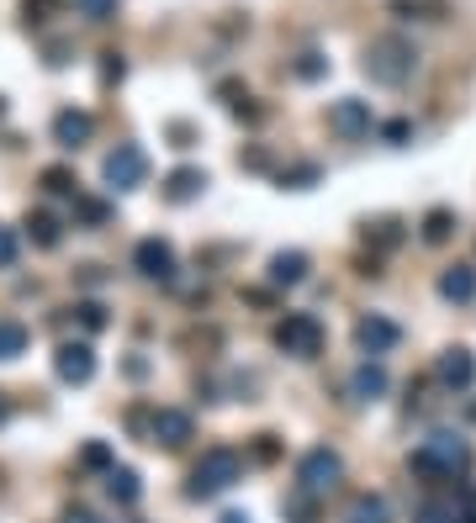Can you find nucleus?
I'll use <instances>...</instances> for the list:
<instances>
[{
	"instance_id": "f257e3e1",
	"label": "nucleus",
	"mask_w": 476,
	"mask_h": 523,
	"mask_svg": "<svg viewBox=\"0 0 476 523\" xmlns=\"http://www.w3.org/2000/svg\"><path fill=\"white\" fill-rule=\"evenodd\" d=\"M466 465H471V444H466V434H455V428H434L408 455V471L429 476V481H461Z\"/></svg>"
},
{
	"instance_id": "f03ea898",
	"label": "nucleus",
	"mask_w": 476,
	"mask_h": 523,
	"mask_svg": "<svg viewBox=\"0 0 476 523\" xmlns=\"http://www.w3.org/2000/svg\"><path fill=\"white\" fill-rule=\"evenodd\" d=\"M238 476H244V455L228 450V444H217V450H207V455L191 465V487H186V497H217V492H228Z\"/></svg>"
},
{
	"instance_id": "7ed1b4c3",
	"label": "nucleus",
	"mask_w": 476,
	"mask_h": 523,
	"mask_svg": "<svg viewBox=\"0 0 476 523\" xmlns=\"http://www.w3.org/2000/svg\"><path fill=\"white\" fill-rule=\"evenodd\" d=\"M413 64H418V53H413L408 37H397V32L376 37V43L365 48V74H371L376 85H402L413 74Z\"/></svg>"
},
{
	"instance_id": "20e7f679",
	"label": "nucleus",
	"mask_w": 476,
	"mask_h": 523,
	"mask_svg": "<svg viewBox=\"0 0 476 523\" xmlns=\"http://www.w3.org/2000/svg\"><path fill=\"white\" fill-rule=\"evenodd\" d=\"M270 339H276V349L297 354V360H318V354H323V323L313 312H286Z\"/></svg>"
},
{
	"instance_id": "39448f33",
	"label": "nucleus",
	"mask_w": 476,
	"mask_h": 523,
	"mask_svg": "<svg viewBox=\"0 0 476 523\" xmlns=\"http://www.w3.org/2000/svg\"><path fill=\"white\" fill-rule=\"evenodd\" d=\"M339 476H344V460H339V450H328V444H318V450H307L297 460V481H302V492H313V497L339 487Z\"/></svg>"
},
{
	"instance_id": "423d86ee",
	"label": "nucleus",
	"mask_w": 476,
	"mask_h": 523,
	"mask_svg": "<svg viewBox=\"0 0 476 523\" xmlns=\"http://www.w3.org/2000/svg\"><path fill=\"white\" fill-rule=\"evenodd\" d=\"M101 175L112 191H133V185H143V175H149V159H143L138 143H117L112 154L101 159Z\"/></svg>"
},
{
	"instance_id": "0eeeda50",
	"label": "nucleus",
	"mask_w": 476,
	"mask_h": 523,
	"mask_svg": "<svg viewBox=\"0 0 476 523\" xmlns=\"http://www.w3.org/2000/svg\"><path fill=\"white\" fill-rule=\"evenodd\" d=\"M149 434H154V444H164V450H186L191 434H196V418L180 413V407H159L149 418Z\"/></svg>"
},
{
	"instance_id": "6e6552de",
	"label": "nucleus",
	"mask_w": 476,
	"mask_h": 523,
	"mask_svg": "<svg viewBox=\"0 0 476 523\" xmlns=\"http://www.w3.org/2000/svg\"><path fill=\"white\" fill-rule=\"evenodd\" d=\"M328 127H334L339 138H371V101L360 96H344L328 106Z\"/></svg>"
},
{
	"instance_id": "1a4fd4ad",
	"label": "nucleus",
	"mask_w": 476,
	"mask_h": 523,
	"mask_svg": "<svg viewBox=\"0 0 476 523\" xmlns=\"http://www.w3.org/2000/svg\"><path fill=\"white\" fill-rule=\"evenodd\" d=\"M53 370H59L64 386H85L90 376H96V349L90 344H59L53 349Z\"/></svg>"
},
{
	"instance_id": "9d476101",
	"label": "nucleus",
	"mask_w": 476,
	"mask_h": 523,
	"mask_svg": "<svg viewBox=\"0 0 476 523\" xmlns=\"http://www.w3.org/2000/svg\"><path fill=\"white\" fill-rule=\"evenodd\" d=\"M434 381L445 386V391H466V386L476 381V360H471V349L455 344V349L439 354V360H434Z\"/></svg>"
},
{
	"instance_id": "9b49d317",
	"label": "nucleus",
	"mask_w": 476,
	"mask_h": 523,
	"mask_svg": "<svg viewBox=\"0 0 476 523\" xmlns=\"http://www.w3.org/2000/svg\"><path fill=\"white\" fill-rule=\"evenodd\" d=\"M133 265H138V275H149V280H175V249L164 244V238H138Z\"/></svg>"
},
{
	"instance_id": "f8f14e48",
	"label": "nucleus",
	"mask_w": 476,
	"mask_h": 523,
	"mask_svg": "<svg viewBox=\"0 0 476 523\" xmlns=\"http://www.w3.org/2000/svg\"><path fill=\"white\" fill-rule=\"evenodd\" d=\"M397 339H402V328L392 323V317H360L355 323V344L365 349V354H387V349H397Z\"/></svg>"
},
{
	"instance_id": "ddd939ff",
	"label": "nucleus",
	"mask_w": 476,
	"mask_h": 523,
	"mask_svg": "<svg viewBox=\"0 0 476 523\" xmlns=\"http://www.w3.org/2000/svg\"><path fill=\"white\" fill-rule=\"evenodd\" d=\"M90 133H96V117H90V111H59V117H53V143L59 148H80V143H90Z\"/></svg>"
},
{
	"instance_id": "4468645a",
	"label": "nucleus",
	"mask_w": 476,
	"mask_h": 523,
	"mask_svg": "<svg viewBox=\"0 0 476 523\" xmlns=\"http://www.w3.org/2000/svg\"><path fill=\"white\" fill-rule=\"evenodd\" d=\"M207 191V170H191V164H180V170L164 175V201H175V207H186Z\"/></svg>"
},
{
	"instance_id": "2eb2a0df",
	"label": "nucleus",
	"mask_w": 476,
	"mask_h": 523,
	"mask_svg": "<svg viewBox=\"0 0 476 523\" xmlns=\"http://www.w3.org/2000/svg\"><path fill=\"white\" fill-rule=\"evenodd\" d=\"M439 296L445 302H476V265H450V270H439Z\"/></svg>"
},
{
	"instance_id": "dca6fc26",
	"label": "nucleus",
	"mask_w": 476,
	"mask_h": 523,
	"mask_svg": "<svg viewBox=\"0 0 476 523\" xmlns=\"http://www.w3.org/2000/svg\"><path fill=\"white\" fill-rule=\"evenodd\" d=\"M270 280H276V286H302L307 280V254L302 249H281L276 259H270Z\"/></svg>"
},
{
	"instance_id": "f3484780",
	"label": "nucleus",
	"mask_w": 476,
	"mask_h": 523,
	"mask_svg": "<svg viewBox=\"0 0 476 523\" xmlns=\"http://www.w3.org/2000/svg\"><path fill=\"white\" fill-rule=\"evenodd\" d=\"M344 523H392V508H387V497L360 492V497H350V513H344Z\"/></svg>"
},
{
	"instance_id": "a211bd4d",
	"label": "nucleus",
	"mask_w": 476,
	"mask_h": 523,
	"mask_svg": "<svg viewBox=\"0 0 476 523\" xmlns=\"http://www.w3.org/2000/svg\"><path fill=\"white\" fill-rule=\"evenodd\" d=\"M106 492H112V502H122V508H133L143 497V481H138V471H127V465H112V471H106Z\"/></svg>"
},
{
	"instance_id": "6ab92c4d",
	"label": "nucleus",
	"mask_w": 476,
	"mask_h": 523,
	"mask_svg": "<svg viewBox=\"0 0 476 523\" xmlns=\"http://www.w3.org/2000/svg\"><path fill=\"white\" fill-rule=\"evenodd\" d=\"M350 386H355V397H360V402H376V397H387V386H392V381H387V370H381V365L365 360V365L355 370V381H350Z\"/></svg>"
},
{
	"instance_id": "aec40b11",
	"label": "nucleus",
	"mask_w": 476,
	"mask_h": 523,
	"mask_svg": "<svg viewBox=\"0 0 476 523\" xmlns=\"http://www.w3.org/2000/svg\"><path fill=\"white\" fill-rule=\"evenodd\" d=\"M418 228H424V244H450V233H455V212H450V207H429Z\"/></svg>"
},
{
	"instance_id": "412c9836",
	"label": "nucleus",
	"mask_w": 476,
	"mask_h": 523,
	"mask_svg": "<svg viewBox=\"0 0 476 523\" xmlns=\"http://www.w3.org/2000/svg\"><path fill=\"white\" fill-rule=\"evenodd\" d=\"M27 233H32V244H38V249H59V238H64L59 217H48V212H32L27 217Z\"/></svg>"
},
{
	"instance_id": "4be33fe9",
	"label": "nucleus",
	"mask_w": 476,
	"mask_h": 523,
	"mask_svg": "<svg viewBox=\"0 0 476 523\" xmlns=\"http://www.w3.org/2000/svg\"><path fill=\"white\" fill-rule=\"evenodd\" d=\"M16 354H27V328L0 317V360H16Z\"/></svg>"
},
{
	"instance_id": "5701e85b",
	"label": "nucleus",
	"mask_w": 476,
	"mask_h": 523,
	"mask_svg": "<svg viewBox=\"0 0 476 523\" xmlns=\"http://www.w3.org/2000/svg\"><path fill=\"white\" fill-rule=\"evenodd\" d=\"M291 523H318V497L313 492H297V497H286V508H281Z\"/></svg>"
},
{
	"instance_id": "b1692460",
	"label": "nucleus",
	"mask_w": 476,
	"mask_h": 523,
	"mask_svg": "<svg viewBox=\"0 0 476 523\" xmlns=\"http://www.w3.org/2000/svg\"><path fill=\"white\" fill-rule=\"evenodd\" d=\"M413 523H461V513H455V502H418Z\"/></svg>"
},
{
	"instance_id": "393cba45",
	"label": "nucleus",
	"mask_w": 476,
	"mask_h": 523,
	"mask_svg": "<svg viewBox=\"0 0 476 523\" xmlns=\"http://www.w3.org/2000/svg\"><path fill=\"white\" fill-rule=\"evenodd\" d=\"M365 238H376L381 249H397V244H402V222H397V217H381V222H371V228H365Z\"/></svg>"
},
{
	"instance_id": "a878e982",
	"label": "nucleus",
	"mask_w": 476,
	"mask_h": 523,
	"mask_svg": "<svg viewBox=\"0 0 476 523\" xmlns=\"http://www.w3.org/2000/svg\"><path fill=\"white\" fill-rule=\"evenodd\" d=\"M80 465H85V471H112V444H85V450H80Z\"/></svg>"
},
{
	"instance_id": "bb28decb",
	"label": "nucleus",
	"mask_w": 476,
	"mask_h": 523,
	"mask_svg": "<svg viewBox=\"0 0 476 523\" xmlns=\"http://www.w3.org/2000/svg\"><path fill=\"white\" fill-rule=\"evenodd\" d=\"M75 11L85 16V22H112V16H117V0H75Z\"/></svg>"
},
{
	"instance_id": "cd10ccee",
	"label": "nucleus",
	"mask_w": 476,
	"mask_h": 523,
	"mask_svg": "<svg viewBox=\"0 0 476 523\" xmlns=\"http://www.w3.org/2000/svg\"><path fill=\"white\" fill-rule=\"evenodd\" d=\"M313 180H318V164H291V170H281V185H291V191H307Z\"/></svg>"
},
{
	"instance_id": "c85d7f7f",
	"label": "nucleus",
	"mask_w": 476,
	"mask_h": 523,
	"mask_svg": "<svg viewBox=\"0 0 476 523\" xmlns=\"http://www.w3.org/2000/svg\"><path fill=\"white\" fill-rule=\"evenodd\" d=\"M323 74H328V59H323V53H302V59H297V80L313 85V80H323Z\"/></svg>"
},
{
	"instance_id": "c756f323",
	"label": "nucleus",
	"mask_w": 476,
	"mask_h": 523,
	"mask_svg": "<svg viewBox=\"0 0 476 523\" xmlns=\"http://www.w3.org/2000/svg\"><path fill=\"white\" fill-rule=\"evenodd\" d=\"M43 185H48L53 196H75V175L59 170V164H53V170H43Z\"/></svg>"
},
{
	"instance_id": "7c9ffc66",
	"label": "nucleus",
	"mask_w": 476,
	"mask_h": 523,
	"mask_svg": "<svg viewBox=\"0 0 476 523\" xmlns=\"http://www.w3.org/2000/svg\"><path fill=\"white\" fill-rule=\"evenodd\" d=\"M75 312H80V323H85L90 333H101L106 323H112V317H106V307H101V302H80Z\"/></svg>"
},
{
	"instance_id": "2f4dec72",
	"label": "nucleus",
	"mask_w": 476,
	"mask_h": 523,
	"mask_svg": "<svg viewBox=\"0 0 476 523\" xmlns=\"http://www.w3.org/2000/svg\"><path fill=\"white\" fill-rule=\"evenodd\" d=\"M122 74H127V64H122V53H101V80H106V85H117V80H122Z\"/></svg>"
},
{
	"instance_id": "473e14b6",
	"label": "nucleus",
	"mask_w": 476,
	"mask_h": 523,
	"mask_svg": "<svg viewBox=\"0 0 476 523\" xmlns=\"http://www.w3.org/2000/svg\"><path fill=\"white\" fill-rule=\"evenodd\" d=\"M276 455H281L276 434H260V439H254V460H276Z\"/></svg>"
},
{
	"instance_id": "72a5a7b5",
	"label": "nucleus",
	"mask_w": 476,
	"mask_h": 523,
	"mask_svg": "<svg viewBox=\"0 0 476 523\" xmlns=\"http://www.w3.org/2000/svg\"><path fill=\"white\" fill-rule=\"evenodd\" d=\"M16 265V233L11 228H0V270Z\"/></svg>"
},
{
	"instance_id": "f704fd0d",
	"label": "nucleus",
	"mask_w": 476,
	"mask_h": 523,
	"mask_svg": "<svg viewBox=\"0 0 476 523\" xmlns=\"http://www.w3.org/2000/svg\"><path fill=\"white\" fill-rule=\"evenodd\" d=\"M80 217L85 222H106V217H112V207H106V201H80Z\"/></svg>"
},
{
	"instance_id": "c9c22d12",
	"label": "nucleus",
	"mask_w": 476,
	"mask_h": 523,
	"mask_svg": "<svg viewBox=\"0 0 476 523\" xmlns=\"http://www.w3.org/2000/svg\"><path fill=\"white\" fill-rule=\"evenodd\" d=\"M170 138H175V148H191L196 143V127L191 122H170Z\"/></svg>"
},
{
	"instance_id": "e433bc0d",
	"label": "nucleus",
	"mask_w": 476,
	"mask_h": 523,
	"mask_svg": "<svg viewBox=\"0 0 476 523\" xmlns=\"http://www.w3.org/2000/svg\"><path fill=\"white\" fill-rule=\"evenodd\" d=\"M408 133H413V127H408V122H387V127H381V138H387V143H397V148H402V143H408Z\"/></svg>"
},
{
	"instance_id": "4c0bfd02",
	"label": "nucleus",
	"mask_w": 476,
	"mask_h": 523,
	"mask_svg": "<svg viewBox=\"0 0 476 523\" xmlns=\"http://www.w3.org/2000/svg\"><path fill=\"white\" fill-rule=\"evenodd\" d=\"M64 523H96V518H90L85 508H69V513H64Z\"/></svg>"
},
{
	"instance_id": "58836bf2",
	"label": "nucleus",
	"mask_w": 476,
	"mask_h": 523,
	"mask_svg": "<svg viewBox=\"0 0 476 523\" xmlns=\"http://www.w3.org/2000/svg\"><path fill=\"white\" fill-rule=\"evenodd\" d=\"M223 523H249V513H223Z\"/></svg>"
},
{
	"instance_id": "ea45409f",
	"label": "nucleus",
	"mask_w": 476,
	"mask_h": 523,
	"mask_svg": "<svg viewBox=\"0 0 476 523\" xmlns=\"http://www.w3.org/2000/svg\"><path fill=\"white\" fill-rule=\"evenodd\" d=\"M0 423H6V402H0Z\"/></svg>"
}]
</instances>
